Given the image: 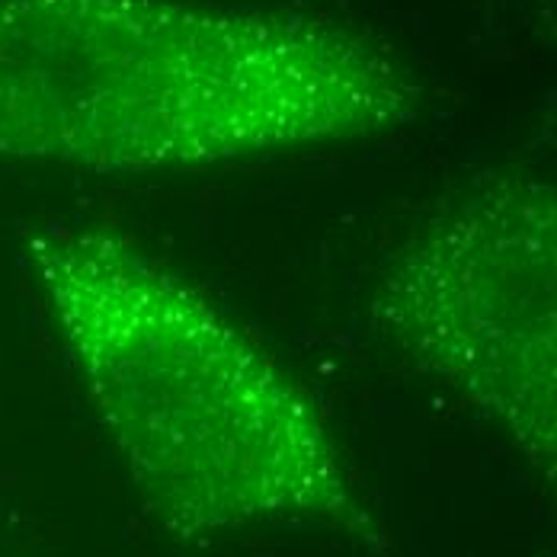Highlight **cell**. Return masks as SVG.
Masks as SVG:
<instances>
[{
    "mask_svg": "<svg viewBox=\"0 0 557 557\" xmlns=\"http://www.w3.org/2000/svg\"><path fill=\"white\" fill-rule=\"evenodd\" d=\"M423 87L324 13L215 0H0V158L154 176L375 138Z\"/></svg>",
    "mask_w": 557,
    "mask_h": 557,
    "instance_id": "6da1fadb",
    "label": "cell"
},
{
    "mask_svg": "<svg viewBox=\"0 0 557 557\" xmlns=\"http://www.w3.org/2000/svg\"><path fill=\"white\" fill-rule=\"evenodd\" d=\"M29 267L148 512L183 542L321 525L388 557L314 397L168 263L107 227H52Z\"/></svg>",
    "mask_w": 557,
    "mask_h": 557,
    "instance_id": "7a4b0ae2",
    "label": "cell"
},
{
    "mask_svg": "<svg viewBox=\"0 0 557 557\" xmlns=\"http://www.w3.org/2000/svg\"><path fill=\"white\" fill-rule=\"evenodd\" d=\"M369 321L555 484L557 196L548 180L494 170L446 196L379 267Z\"/></svg>",
    "mask_w": 557,
    "mask_h": 557,
    "instance_id": "3957f363",
    "label": "cell"
}]
</instances>
